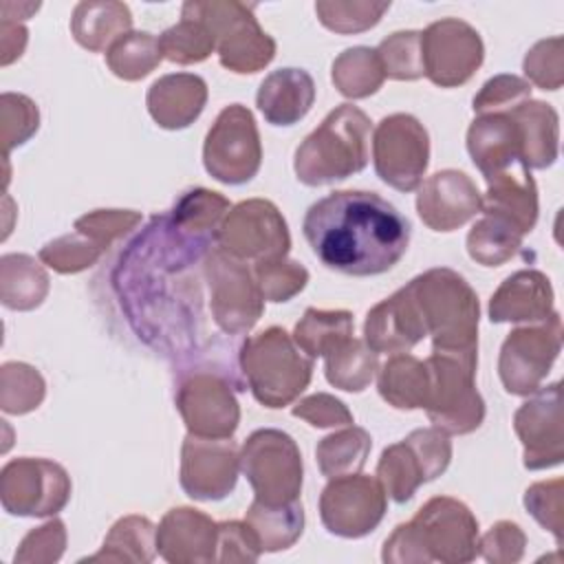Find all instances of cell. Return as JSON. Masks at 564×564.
Wrapping results in <instances>:
<instances>
[{"mask_svg":"<svg viewBox=\"0 0 564 564\" xmlns=\"http://www.w3.org/2000/svg\"><path fill=\"white\" fill-rule=\"evenodd\" d=\"M302 234L326 269L368 278L390 271L405 256L412 227L377 192L337 189L306 209Z\"/></svg>","mask_w":564,"mask_h":564,"instance_id":"6da1fadb","label":"cell"},{"mask_svg":"<svg viewBox=\"0 0 564 564\" xmlns=\"http://www.w3.org/2000/svg\"><path fill=\"white\" fill-rule=\"evenodd\" d=\"M480 551L478 520L456 498L436 496L399 524L383 544V562H471Z\"/></svg>","mask_w":564,"mask_h":564,"instance_id":"7a4b0ae2","label":"cell"},{"mask_svg":"<svg viewBox=\"0 0 564 564\" xmlns=\"http://www.w3.org/2000/svg\"><path fill=\"white\" fill-rule=\"evenodd\" d=\"M372 123L364 110L341 104L295 150V174L317 187L344 181L368 165Z\"/></svg>","mask_w":564,"mask_h":564,"instance_id":"3957f363","label":"cell"},{"mask_svg":"<svg viewBox=\"0 0 564 564\" xmlns=\"http://www.w3.org/2000/svg\"><path fill=\"white\" fill-rule=\"evenodd\" d=\"M478 346H432L425 359L430 390L425 412L434 427L445 434H469L485 419V401L476 390Z\"/></svg>","mask_w":564,"mask_h":564,"instance_id":"277c9868","label":"cell"},{"mask_svg":"<svg viewBox=\"0 0 564 564\" xmlns=\"http://www.w3.org/2000/svg\"><path fill=\"white\" fill-rule=\"evenodd\" d=\"M240 368L247 388L267 408L289 405L306 390L313 377V359L304 357L295 339L280 326L242 341Z\"/></svg>","mask_w":564,"mask_h":564,"instance_id":"5b68a950","label":"cell"},{"mask_svg":"<svg viewBox=\"0 0 564 564\" xmlns=\"http://www.w3.org/2000/svg\"><path fill=\"white\" fill-rule=\"evenodd\" d=\"M432 346H478V295L452 269H430L410 280Z\"/></svg>","mask_w":564,"mask_h":564,"instance_id":"8992f818","label":"cell"},{"mask_svg":"<svg viewBox=\"0 0 564 564\" xmlns=\"http://www.w3.org/2000/svg\"><path fill=\"white\" fill-rule=\"evenodd\" d=\"M240 469L264 505H289L300 500L302 456L295 441L273 427L256 430L242 443Z\"/></svg>","mask_w":564,"mask_h":564,"instance_id":"52a82bcc","label":"cell"},{"mask_svg":"<svg viewBox=\"0 0 564 564\" xmlns=\"http://www.w3.org/2000/svg\"><path fill=\"white\" fill-rule=\"evenodd\" d=\"M212 29L220 64L234 73H258L275 55L251 9L242 2H185Z\"/></svg>","mask_w":564,"mask_h":564,"instance_id":"ba28073f","label":"cell"},{"mask_svg":"<svg viewBox=\"0 0 564 564\" xmlns=\"http://www.w3.org/2000/svg\"><path fill=\"white\" fill-rule=\"evenodd\" d=\"M452 460V443L438 427H423L386 447L377 465V478L386 494L403 505L414 491L441 476Z\"/></svg>","mask_w":564,"mask_h":564,"instance_id":"9c48e42d","label":"cell"},{"mask_svg":"<svg viewBox=\"0 0 564 564\" xmlns=\"http://www.w3.org/2000/svg\"><path fill=\"white\" fill-rule=\"evenodd\" d=\"M212 317L227 335L247 333L264 311V295L247 264L214 247L203 260Z\"/></svg>","mask_w":564,"mask_h":564,"instance_id":"30bf717a","label":"cell"},{"mask_svg":"<svg viewBox=\"0 0 564 564\" xmlns=\"http://www.w3.org/2000/svg\"><path fill=\"white\" fill-rule=\"evenodd\" d=\"M260 161L262 145L251 110L242 104L220 110L205 137V170L220 183L242 185L258 174Z\"/></svg>","mask_w":564,"mask_h":564,"instance_id":"8fae6325","label":"cell"},{"mask_svg":"<svg viewBox=\"0 0 564 564\" xmlns=\"http://www.w3.org/2000/svg\"><path fill=\"white\" fill-rule=\"evenodd\" d=\"M377 176L399 189L414 192L430 163V137L423 123L405 112L383 117L372 134Z\"/></svg>","mask_w":564,"mask_h":564,"instance_id":"7c38bea8","label":"cell"},{"mask_svg":"<svg viewBox=\"0 0 564 564\" xmlns=\"http://www.w3.org/2000/svg\"><path fill=\"white\" fill-rule=\"evenodd\" d=\"M231 388V381L214 370H178L174 401L189 434L231 438L240 421V410Z\"/></svg>","mask_w":564,"mask_h":564,"instance_id":"4fadbf2b","label":"cell"},{"mask_svg":"<svg viewBox=\"0 0 564 564\" xmlns=\"http://www.w3.org/2000/svg\"><path fill=\"white\" fill-rule=\"evenodd\" d=\"M562 348V319L551 313L540 326L516 328L500 348L498 372L509 394H533L542 388Z\"/></svg>","mask_w":564,"mask_h":564,"instance_id":"5bb4252c","label":"cell"},{"mask_svg":"<svg viewBox=\"0 0 564 564\" xmlns=\"http://www.w3.org/2000/svg\"><path fill=\"white\" fill-rule=\"evenodd\" d=\"M0 494L2 507L11 516H55L68 502L70 478L53 460L24 456L2 467Z\"/></svg>","mask_w":564,"mask_h":564,"instance_id":"9a60e30c","label":"cell"},{"mask_svg":"<svg viewBox=\"0 0 564 564\" xmlns=\"http://www.w3.org/2000/svg\"><path fill=\"white\" fill-rule=\"evenodd\" d=\"M216 247L238 260H275L284 258L291 247L286 220L271 200L251 198L238 203L225 216Z\"/></svg>","mask_w":564,"mask_h":564,"instance_id":"2e32d148","label":"cell"},{"mask_svg":"<svg viewBox=\"0 0 564 564\" xmlns=\"http://www.w3.org/2000/svg\"><path fill=\"white\" fill-rule=\"evenodd\" d=\"M386 489L379 478L348 474L330 478L319 496V518L328 533L339 538H364L386 516Z\"/></svg>","mask_w":564,"mask_h":564,"instance_id":"e0dca14e","label":"cell"},{"mask_svg":"<svg viewBox=\"0 0 564 564\" xmlns=\"http://www.w3.org/2000/svg\"><path fill=\"white\" fill-rule=\"evenodd\" d=\"M421 55L425 77L441 88H454L482 64L485 46L474 26L458 18H443L421 31Z\"/></svg>","mask_w":564,"mask_h":564,"instance_id":"ac0fdd59","label":"cell"},{"mask_svg":"<svg viewBox=\"0 0 564 564\" xmlns=\"http://www.w3.org/2000/svg\"><path fill=\"white\" fill-rule=\"evenodd\" d=\"M240 456L231 438L187 434L181 449V487L194 500H223L238 480Z\"/></svg>","mask_w":564,"mask_h":564,"instance_id":"d6986e66","label":"cell"},{"mask_svg":"<svg viewBox=\"0 0 564 564\" xmlns=\"http://www.w3.org/2000/svg\"><path fill=\"white\" fill-rule=\"evenodd\" d=\"M516 434L524 445V467L546 469L564 458V419L560 381L542 386L513 416Z\"/></svg>","mask_w":564,"mask_h":564,"instance_id":"ffe728a7","label":"cell"},{"mask_svg":"<svg viewBox=\"0 0 564 564\" xmlns=\"http://www.w3.org/2000/svg\"><path fill=\"white\" fill-rule=\"evenodd\" d=\"M482 207V196L474 181L458 170L432 174L416 194V212L434 231H454L474 218Z\"/></svg>","mask_w":564,"mask_h":564,"instance_id":"44dd1931","label":"cell"},{"mask_svg":"<svg viewBox=\"0 0 564 564\" xmlns=\"http://www.w3.org/2000/svg\"><path fill=\"white\" fill-rule=\"evenodd\" d=\"M427 335L425 319L410 282L368 311L364 341L375 352H408Z\"/></svg>","mask_w":564,"mask_h":564,"instance_id":"7402d4cb","label":"cell"},{"mask_svg":"<svg viewBox=\"0 0 564 564\" xmlns=\"http://www.w3.org/2000/svg\"><path fill=\"white\" fill-rule=\"evenodd\" d=\"M218 522L189 507L170 509L156 529V551L174 564L214 562Z\"/></svg>","mask_w":564,"mask_h":564,"instance_id":"603a6c76","label":"cell"},{"mask_svg":"<svg viewBox=\"0 0 564 564\" xmlns=\"http://www.w3.org/2000/svg\"><path fill=\"white\" fill-rule=\"evenodd\" d=\"M467 150L485 178L524 163L522 132L509 112H487L474 119L467 130Z\"/></svg>","mask_w":564,"mask_h":564,"instance_id":"cb8c5ba5","label":"cell"},{"mask_svg":"<svg viewBox=\"0 0 564 564\" xmlns=\"http://www.w3.org/2000/svg\"><path fill=\"white\" fill-rule=\"evenodd\" d=\"M487 194L482 196V214L498 216L522 234H529L538 220V187L531 170L516 163L494 176H487Z\"/></svg>","mask_w":564,"mask_h":564,"instance_id":"d4e9b609","label":"cell"},{"mask_svg":"<svg viewBox=\"0 0 564 564\" xmlns=\"http://www.w3.org/2000/svg\"><path fill=\"white\" fill-rule=\"evenodd\" d=\"M553 313L551 280L535 271L524 269L509 275L489 302V319L500 322H544Z\"/></svg>","mask_w":564,"mask_h":564,"instance_id":"484cf974","label":"cell"},{"mask_svg":"<svg viewBox=\"0 0 564 564\" xmlns=\"http://www.w3.org/2000/svg\"><path fill=\"white\" fill-rule=\"evenodd\" d=\"M207 84L192 73H174L156 79L145 97L150 117L165 130L187 128L203 112Z\"/></svg>","mask_w":564,"mask_h":564,"instance_id":"4316f807","label":"cell"},{"mask_svg":"<svg viewBox=\"0 0 564 564\" xmlns=\"http://www.w3.org/2000/svg\"><path fill=\"white\" fill-rule=\"evenodd\" d=\"M315 101V82L304 68H278L269 73L256 95V104L271 126H293L304 119Z\"/></svg>","mask_w":564,"mask_h":564,"instance_id":"83f0119b","label":"cell"},{"mask_svg":"<svg viewBox=\"0 0 564 564\" xmlns=\"http://www.w3.org/2000/svg\"><path fill=\"white\" fill-rule=\"evenodd\" d=\"M518 121L524 145V163L531 170L551 167L560 150V119L553 106L527 99L509 110Z\"/></svg>","mask_w":564,"mask_h":564,"instance_id":"f1b7e54d","label":"cell"},{"mask_svg":"<svg viewBox=\"0 0 564 564\" xmlns=\"http://www.w3.org/2000/svg\"><path fill=\"white\" fill-rule=\"evenodd\" d=\"M132 15L123 2H79L73 11L70 31L88 51L110 48L121 35L130 33Z\"/></svg>","mask_w":564,"mask_h":564,"instance_id":"f546056e","label":"cell"},{"mask_svg":"<svg viewBox=\"0 0 564 564\" xmlns=\"http://www.w3.org/2000/svg\"><path fill=\"white\" fill-rule=\"evenodd\" d=\"M430 390V377L425 361L414 355L397 352L379 372V394L399 410L425 408Z\"/></svg>","mask_w":564,"mask_h":564,"instance_id":"4dcf8cb0","label":"cell"},{"mask_svg":"<svg viewBox=\"0 0 564 564\" xmlns=\"http://www.w3.org/2000/svg\"><path fill=\"white\" fill-rule=\"evenodd\" d=\"M245 522L253 529L260 549L273 553L289 549L302 535L304 509L300 500L289 505H264L253 498Z\"/></svg>","mask_w":564,"mask_h":564,"instance_id":"1f68e13d","label":"cell"},{"mask_svg":"<svg viewBox=\"0 0 564 564\" xmlns=\"http://www.w3.org/2000/svg\"><path fill=\"white\" fill-rule=\"evenodd\" d=\"M2 271V304L7 308L31 311L42 304L48 293L44 269L24 253H7L0 260Z\"/></svg>","mask_w":564,"mask_h":564,"instance_id":"d6a6232c","label":"cell"},{"mask_svg":"<svg viewBox=\"0 0 564 564\" xmlns=\"http://www.w3.org/2000/svg\"><path fill=\"white\" fill-rule=\"evenodd\" d=\"M352 337V313L306 308L304 317L295 324L293 339L311 359L326 357L339 344Z\"/></svg>","mask_w":564,"mask_h":564,"instance_id":"836d02e7","label":"cell"},{"mask_svg":"<svg viewBox=\"0 0 564 564\" xmlns=\"http://www.w3.org/2000/svg\"><path fill=\"white\" fill-rule=\"evenodd\" d=\"M372 438L368 436V432L350 423L348 427L333 432L319 441L315 449L319 471L326 478L359 474V469L366 465Z\"/></svg>","mask_w":564,"mask_h":564,"instance_id":"e575fe53","label":"cell"},{"mask_svg":"<svg viewBox=\"0 0 564 564\" xmlns=\"http://www.w3.org/2000/svg\"><path fill=\"white\" fill-rule=\"evenodd\" d=\"M326 379L330 386L346 392H361L375 377L379 361L377 352L364 339H346L326 357Z\"/></svg>","mask_w":564,"mask_h":564,"instance_id":"d590c367","label":"cell"},{"mask_svg":"<svg viewBox=\"0 0 564 564\" xmlns=\"http://www.w3.org/2000/svg\"><path fill=\"white\" fill-rule=\"evenodd\" d=\"M383 79L386 73L375 48H346L333 62V84L344 97L364 99L368 95H375L381 88Z\"/></svg>","mask_w":564,"mask_h":564,"instance_id":"8d00e7d4","label":"cell"},{"mask_svg":"<svg viewBox=\"0 0 564 564\" xmlns=\"http://www.w3.org/2000/svg\"><path fill=\"white\" fill-rule=\"evenodd\" d=\"M156 551V529L148 518L126 516L117 520L104 540V549L88 560L150 562Z\"/></svg>","mask_w":564,"mask_h":564,"instance_id":"74e56055","label":"cell"},{"mask_svg":"<svg viewBox=\"0 0 564 564\" xmlns=\"http://www.w3.org/2000/svg\"><path fill=\"white\" fill-rule=\"evenodd\" d=\"M163 57L174 64H196L216 48L212 29L187 4H183L181 22L159 35Z\"/></svg>","mask_w":564,"mask_h":564,"instance_id":"f35d334b","label":"cell"},{"mask_svg":"<svg viewBox=\"0 0 564 564\" xmlns=\"http://www.w3.org/2000/svg\"><path fill=\"white\" fill-rule=\"evenodd\" d=\"M522 236L524 234L511 223L482 214V218L467 234V251L478 264L498 267L520 249Z\"/></svg>","mask_w":564,"mask_h":564,"instance_id":"ab89813d","label":"cell"},{"mask_svg":"<svg viewBox=\"0 0 564 564\" xmlns=\"http://www.w3.org/2000/svg\"><path fill=\"white\" fill-rule=\"evenodd\" d=\"M163 59L159 37L145 31H130L121 35L108 51L106 64L110 70L128 82L145 77Z\"/></svg>","mask_w":564,"mask_h":564,"instance_id":"60d3db41","label":"cell"},{"mask_svg":"<svg viewBox=\"0 0 564 564\" xmlns=\"http://www.w3.org/2000/svg\"><path fill=\"white\" fill-rule=\"evenodd\" d=\"M386 77L392 79H419L423 77L421 31H397L388 35L377 48Z\"/></svg>","mask_w":564,"mask_h":564,"instance_id":"b9f144b4","label":"cell"},{"mask_svg":"<svg viewBox=\"0 0 564 564\" xmlns=\"http://www.w3.org/2000/svg\"><path fill=\"white\" fill-rule=\"evenodd\" d=\"M390 9V2H315L319 22L335 33H359L375 26Z\"/></svg>","mask_w":564,"mask_h":564,"instance_id":"7bdbcfd3","label":"cell"},{"mask_svg":"<svg viewBox=\"0 0 564 564\" xmlns=\"http://www.w3.org/2000/svg\"><path fill=\"white\" fill-rule=\"evenodd\" d=\"M101 253L104 247H99L90 236L75 231L44 245L40 249V260L59 273H77L97 262Z\"/></svg>","mask_w":564,"mask_h":564,"instance_id":"ee69618b","label":"cell"},{"mask_svg":"<svg viewBox=\"0 0 564 564\" xmlns=\"http://www.w3.org/2000/svg\"><path fill=\"white\" fill-rule=\"evenodd\" d=\"M253 273L264 300L269 302H286L308 282V271L286 258L256 262Z\"/></svg>","mask_w":564,"mask_h":564,"instance_id":"f6af8a7d","label":"cell"},{"mask_svg":"<svg viewBox=\"0 0 564 564\" xmlns=\"http://www.w3.org/2000/svg\"><path fill=\"white\" fill-rule=\"evenodd\" d=\"M2 379L18 386L15 392L2 394V410L11 414H24L37 408L44 399V379L40 372L26 364H4Z\"/></svg>","mask_w":564,"mask_h":564,"instance_id":"bcb514c9","label":"cell"},{"mask_svg":"<svg viewBox=\"0 0 564 564\" xmlns=\"http://www.w3.org/2000/svg\"><path fill=\"white\" fill-rule=\"evenodd\" d=\"M531 99V84L516 75H498L489 79L474 97V112H509L518 104Z\"/></svg>","mask_w":564,"mask_h":564,"instance_id":"7dc6e473","label":"cell"},{"mask_svg":"<svg viewBox=\"0 0 564 564\" xmlns=\"http://www.w3.org/2000/svg\"><path fill=\"white\" fill-rule=\"evenodd\" d=\"M562 44L560 35L540 40L524 57L527 77L542 90H557L562 86Z\"/></svg>","mask_w":564,"mask_h":564,"instance_id":"c3c4849f","label":"cell"},{"mask_svg":"<svg viewBox=\"0 0 564 564\" xmlns=\"http://www.w3.org/2000/svg\"><path fill=\"white\" fill-rule=\"evenodd\" d=\"M527 511L553 533L555 542H562V478L549 482H535L524 494Z\"/></svg>","mask_w":564,"mask_h":564,"instance_id":"681fc988","label":"cell"},{"mask_svg":"<svg viewBox=\"0 0 564 564\" xmlns=\"http://www.w3.org/2000/svg\"><path fill=\"white\" fill-rule=\"evenodd\" d=\"M137 223H141V214L130 209H97L93 214H86L75 220V229L90 236L99 247H108L115 238L123 236L128 229H132Z\"/></svg>","mask_w":564,"mask_h":564,"instance_id":"f907efd6","label":"cell"},{"mask_svg":"<svg viewBox=\"0 0 564 564\" xmlns=\"http://www.w3.org/2000/svg\"><path fill=\"white\" fill-rule=\"evenodd\" d=\"M260 553H262L260 542L247 522H238V520L218 522V542H216L218 562H227V560L256 562Z\"/></svg>","mask_w":564,"mask_h":564,"instance_id":"816d5d0a","label":"cell"},{"mask_svg":"<svg viewBox=\"0 0 564 564\" xmlns=\"http://www.w3.org/2000/svg\"><path fill=\"white\" fill-rule=\"evenodd\" d=\"M527 538L516 522H496L480 540V555L489 562H518L524 553Z\"/></svg>","mask_w":564,"mask_h":564,"instance_id":"f5cc1de1","label":"cell"},{"mask_svg":"<svg viewBox=\"0 0 564 564\" xmlns=\"http://www.w3.org/2000/svg\"><path fill=\"white\" fill-rule=\"evenodd\" d=\"M293 414L308 421L313 427H333V425L352 423V414L348 412V408L330 394H313L302 399L293 408Z\"/></svg>","mask_w":564,"mask_h":564,"instance_id":"db71d44e","label":"cell"},{"mask_svg":"<svg viewBox=\"0 0 564 564\" xmlns=\"http://www.w3.org/2000/svg\"><path fill=\"white\" fill-rule=\"evenodd\" d=\"M64 542H66V531H64V524L59 520H51L48 524L31 531L20 546H37V551L29 557V562L33 560H44V553L48 555V562L53 560H59L62 551H64Z\"/></svg>","mask_w":564,"mask_h":564,"instance_id":"11a10c76","label":"cell"}]
</instances>
